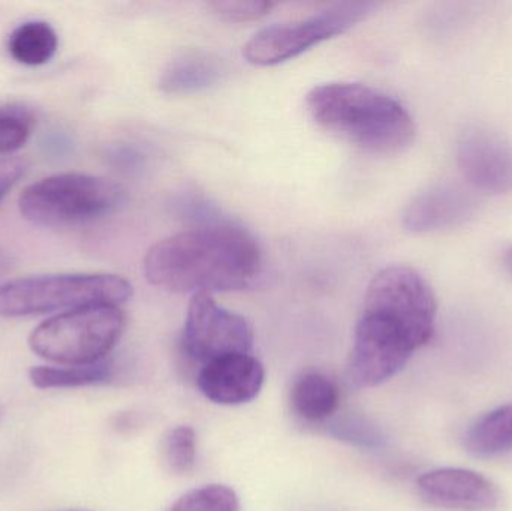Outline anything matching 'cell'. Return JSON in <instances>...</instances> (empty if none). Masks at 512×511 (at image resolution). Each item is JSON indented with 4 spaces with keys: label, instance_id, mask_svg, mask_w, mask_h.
Here are the masks:
<instances>
[{
    "label": "cell",
    "instance_id": "cell-1",
    "mask_svg": "<svg viewBox=\"0 0 512 511\" xmlns=\"http://www.w3.org/2000/svg\"><path fill=\"white\" fill-rule=\"evenodd\" d=\"M261 272V249L252 234L231 221L197 225L165 237L144 258V275L174 293L245 290Z\"/></svg>",
    "mask_w": 512,
    "mask_h": 511
},
{
    "label": "cell",
    "instance_id": "cell-2",
    "mask_svg": "<svg viewBox=\"0 0 512 511\" xmlns=\"http://www.w3.org/2000/svg\"><path fill=\"white\" fill-rule=\"evenodd\" d=\"M306 107L325 131L367 152H403L417 135L409 111L396 99L366 84H319L307 93Z\"/></svg>",
    "mask_w": 512,
    "mask_h": 511
},
{
    "label": "cell",
    "instance_id": "cell-3",
    "mask_svg": "<svg viewBox=\"0 0 512 511\" xmlns=\"http://www.w3.org/2000/svg\"><path fill=\"white\" fill-rule=\"evenodd\" d=\"M132 285L110 273L29 276L0 285V317L18 318L90 306H120Z\"/></svg>",
    "mask_w": 512,
    "mask_h": 511
},
{
    "label": "cell",
    "instance_id": "cell-4",
    "mask_svg": "<svg viewBox=\"0 0 512 511\" xmlns=\"http://www.w3.org/2000/svg\"><path fill=\"white\" fill-rule=\"evenodd\" d=\"M125 201L122 186L104 177L63 173L45 177L21 192L26 221L41 227L84 224L116 212Z\"/></svg>",
    "mask_w": 512,
    "mask_h": 511
},
{
    "label": "cell",
    "instance_id": "cell-5",
    "mask_svg": "<svg viewBox=\"0 0 512 511\" xmlns=\"http://www.w3.org/2000/svg\"><path fill=\"white\" fill-rule=\"evenodd\" d=\"M125 330L119 306H90L63 312L39 324L29 338L33 353L65 366L102 362Z\"/></svg>",
    "mask_w": 512,
    "mask_h": 511
},
{
    "label": "cell",
    "instance_id": "cell-6",
    "mask_svg": "<svg viewBox=\"0 0 512 511\" xmlns=\"http://www.w3.org/2000/svg\"><path fill=\"white\" fill-rule=\"evenodd\" d=\"M373 9L375 3H337L313 17L265 27L249 39L243 54L258 66L286 62L319 42L342 35L372 14Z\"/></svg>",
    "mask_w": 512,
    "mask_h": 511
},
{
    "label": "cell",
    "instance_id": "cell-7",
    "mask_svg": "<svg viewBox=\"0 0 512 511\" xmlns=\"http://www.w3.org/2000/svg\"><path fill=\"white\" fill-rule=\"evenodd\" d=\"M363 312L400 324L423 347L435 333L438 303L429 282L417 270L391 266L373 276Z\"/></svg>",
    "mask_w": 512,
    "mask_h": 511
},
{
    "label": "cell",
    "instance_id": "cell-8",
    "mask_svg": "<svg viewBox=\"0 0 512 511\" xmlns=\"http://www.w3.org/2000/svg\"><path fill=\"white\" fill-rule=\"evenodd\" d=\"M418 348L421 345L405 327L363 312L349 356V381L358 389L379 386L399 374Z\"/></svg>",
    "mask_w": 512,
    "mask_h": 511
},
{
    "label": "cell",
    "instance_id": "cell-9",
    "mask_svg": "<svg viewBox=\"0 0 512 511\" xmlns=\"http://www.w3.org/2000/svg\"><path fill=\"white\" fill-rule=\"evenodd\" d=\"M252 342L254 333L242 315L222 308L210 294L192 296L182 336L189 359L204 366L231 354H248Z\"/></svg>",
    "mask_w": 512,
    "mask_h": 511
},
{
    "label": "cell",
    "instance_id": "cell-10",
    "mask_svg": "<svg viewBox=\"0 0 512 511\" xmlns=\"http://www.w3.org/2000/svg\"><path fill=\"white\" fill-rule=\"evenodd\" d=\"M457 162L475 191L508 194L512 191V144L498 132L469 126L457 143Z\"/></svg>",
    "mask_w": 512,
    "mask_h": 511
},
{
    "label": "cell",
    "instance_id": "cell-11",
    "mask_svg": "<svg viewBox=\"0 0 512 511\" xmlns=\"http://www.w3.org/2000/svg\"><path fill=\"white\" fill-rule=\"evenodd\" d=\"M477 206L474 192L465 186L438 183L412 198L403 213V227L415 234L459 227L475 215Z\"/></svg>",
    "mask_w": 512,
    "mask_h": 511
},
{
    "label": "cell",
    "instance_id": "cell-12",
    "mask_svg": "<svg viewBox=\"0 0 512 511\" xmlns=\"http://www.w3.org/2000/svg\"><path fill=\"white\" fill-rule=\"evenodd\" d=\"M418 492L430 506L460 511L492 510L499 491L489 479L465 468H441L418 479Z\"/></svg>",
    "mask_w": 512,
    "mask_h": 511
},
{
    "label": "cell",
    "instance_id": "cell-13",
    "mask_svg": "<svg viewBox=\"0 0 512 511\" xmlns=\"http://www.w3.org/2000/svg\"><path fill=\"white\" fill-rule=\"evenodd\" d=\"M265 372L251 354H231L201 368L197 383L201 393L221 405H242L261 392Z\"/></svg>",
    "mask_w": 512,
    "mask_h": 511
},
{
    "label": "cell",
    "instance_id": "cell-14",
    "mask_svg": "<svg viewBox=\"0 0 512 511\" xmlns=\"http://www.w3.org/2000/svg\"><path fill=\"white\" fill-rule=\"evenodd\" d=\"M224 74V62L215 54L189 51L165 68L161 89L168 95H191L215 86Z\"/></svg>",
    "mask_w": 512,
    "mask_h": 511
},
{
    "label": "cell",
    "instance_id": "cell-15",
    "mask_svg": "<svg viewBox=\"0 0 512 511\" xmlns=\"http://www.w3.org/2000/svg\"><path fill=\"white\" fill-rule=\"evenodd\" d=\"M340 390L327 375L306 372L292 384V411L307 422H321L336 413Z\"/></svg>",
    "mask_w": 512,
    "mask_h": 511
},
{
    "label": "cell",
    "instance_id": "cell-16",
    "mask_svg": "<svg viewBox=\"0 0 512 511\" xmlns=\"http://www.w3.org/2000/svg\"><path fill=\"white\" fill-rule=\"evenodd\" d=\"M466 449L478 458H496L512 450V404L481 417L466 434Z\"/></svg>",
    "mask_w": 512,
    "mask_h": 511
},
{
    "label": "cell",
    "instance_id": "cell-17",
    "mask_svg": "<svg viewBox=\"0 0 512 511\" xmlns=\"http://www.w3.org/2000/svg\"><path fill=\"white\" fill-rule=\"evenodd\" d=\"M59 47V36L47 21H26L9 36L8 50L15 62L41 66L50 62Z\"/></svg>",
    "mask_w": 512,
    "mask_h": 511
},
{
    "label": "cell",
    "instance_id": "cell-18",
    "mask_svg": "<svg viewBox=\"0 0 512 511\" xmlns=\"http://www.w3.org/2000/svg\"><path fill=\"white\" fill-rule=\"evenodd\" d=\"M111 365L107 360L84 366L51 368L39 366L30 369L29 377L38 389H72V387L95 386L111 380Z\"/></svg>",
    "mask_w": 512,
    "mask_h": 511
},
{
    "label": "cell",
    "instance_id": "cell-19",
    "mask_svg": "<svg viewBox=\"0 0 512 511\" xmlns=\"http://www.w3.org/2000/svg\"><path fill=\"white\" fill-rule=\"evenodd\" d=\"M35 125V113L27 105H0V155H11L20 150L29 140Z\"/></svg>",
    "mask_w": 512,
    "mask_h": 511
},
{
    "label": "cell",
    "instance_id": "cell-20",
    "mask_svg": "<svg viewBox=\"0 0 512 511\" xmlns=\"http://www.w3.org/2000/svg\"><path fill=\"white\" fill-rule=\"evenodd\" d=\"M167 511H240V501L228 486L209 485L189 491Z\"/></svg>",
    "mask_w": 512,
    "mask_h": 511
},
{
    "label": "cell",
    "instance_id": "cell-21",
    "mask_svg": "<svg viewBox=\"0 0 512 511\" xmlns=\"http://www.w3.org/2000/svg\"><path fill=\"white\" fill-rule=\"evenodd\" d=\"M162 458L171 473H191L197 459V437L194 429L188 426L173 429L162 444Z\"/></svg>",
    "mask_w": 512,
    "mask_h": 511
},
{
    "label": "cell",
    "instance_id": "cell-22",
    "mask_svg": "<svg viewBox=\"0 0 512 511\" xmlns=\"http://www.w3.org/2000/svg\"><path fill=\"white\" fill-rule=\"evenodd\" d=\"M274 3L256 2V0H225V2L209 3L213 14L225 21L233 23H246L265 17L273 9Z\"/></svg>",
    "mask_w": 512,
    "mask_h": 511
},
{
    "label": "cell",
    "instance_id": "cell-23",
    "mask_svg": "<svg viewBox=\"0 0 512 511\" xmlns=\"http://www.w3.org/2000/svg\"><path fill=\"white\" fill-rule=\"evenodd\" d=\"M27 171V162L17 156H0V203L20 182Z\"/></svg>",
    "mask_w": 512,
    "mask_h": 511
},
{
    "label": "cell",
    "instance_id": "cell-24",
    "mask_svg": "<svg viewBox=\"0 0 512 511\" xmlns=\"http://www.w3.org/2000/svg\"><path fill=\"white\" fill-rule=\"evenodd\" d=\"M111 158L116 159L122 167L126 168H137L143 165L144 162L143 153L132 146L119 147V149L114 150Z\"/></svg>",
    "mask_w": 512,
    "mask_h": 511
},
{
    "label": "cell",
    "instance_id": "cell-25",
    "mask_svg": "<svg viewBox=\"0 0 512 511\" xmlns=\"http://www.w3.org/2000/svg\"><path fill=\"white\" fill-rule=\"evenodd\" d=\"M11 269V260H9L8 254L0 249V279L6 275Z\"/></svg>",
    "mask_w": 512,
    "mask_h": 511
},
{
    "label": "cell",
    "instance_id": "cell-26",
    "mask_svg": "<svg viewBox=\"0 0 512 511\" xmlns=\"http://www.w3.org/2000/svg\"><path fill=\"white\" fill-rule=\"evenodd\" d=\"M505 267H507L508 272L512 275V248L505 255Z\"/></svg>",
    "mask_w": 512,
    "mask_h": 511
}]
</instances>
